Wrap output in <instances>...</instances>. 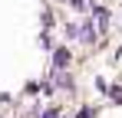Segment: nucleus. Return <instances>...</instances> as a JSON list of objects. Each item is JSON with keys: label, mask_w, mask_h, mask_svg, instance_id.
<instances>
[{"label": "nucleus", "mask_w": 122, "mask_h": 118, "mask_svg": "<svg viewBox=\"0 0 122 118\" xmlns=\"http://www.w3.org/2000/svg\"><path fill=\"white\" fill-rule=\"evenodd\" d=\"M92 13H96V26H99V30H109V10H106V7H96V10H92Z\"/></svg>", "instance_id": "f03ea898"}, {"label": "nucleus", "mask_w": 122, "mask_h": 118, "mask_svg": "<svg viewBox=\"0 0 122 118\" xmlns=\"http://www.w3.org/2000/svg\"><path fill=\"white\" fill-rule=\"evenodd\" d=\"M69 66V49H53V69H66Z\"/></svg>", "instance_id": "f257e3e1"}, {"label": "nucleus", "mask_w": 122, "mask_h": 118, "mask_svg": "<svg viewBox=\"0 0 122 118\" xmlns=\"http://www.w3.org/2000/svg\"><path fill=\"white\" fill-rule=\"evenodd\" d=\"M96 115V112H92V108H89V105H86V108H79V112H76V118H92Z\"/></svg>", "instance_id": "20e7f679"}, {"label": "nucleus", "mask_w": 122, "mask_h": 118, "mask_svg": "<svg viewBox=\"0 0 122 118\" xmlns=\"http://www.w3.org/2000/svg\"><path fill=\"white\" fill-rule=\"evenodd\" d=\"M73 7H79V10H82V7H86V0H73Z\"/></svg>", "instance_id": "39448f33"}, {"label": "nucleus", "mask_w": 122, "mask_h": 118, "mask_svg": "<svg viewBox=\"0 0 122 118\" xmlns=\"http://www.w3.org/2000/svg\"><path fill=\"white\" fill-rule=\"evenodd\" d=\"M40 118H60V108H56V105H53V108H46V112H43Z\"/></svg>", "instance_id": "7ed1b4c3"}]
</instances>
